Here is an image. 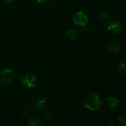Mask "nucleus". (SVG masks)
Returning <instances> with one entry per match:
<instances>
[{"mask_svg": "<svg viewBox=\"0 0 126 126\" xmlns=\"http://www.w3.org/2000/svg\"><path fill=\"white\" fill-rule=\"evenodd\" d=\"M102 101L98 94L94 92H87L83 97V105L89 111H97L100 109Z\"/></svg>", "mask_w": 126, "mask_h": 126, "instance_id": "nucleus-1", "label": "nucleus"}, {"mask_svg": "<svg viewBox=\"0 0 126 126\" xmlns=\"http://www.w3.org/2000/svg\"><path fill=\"white\" fill-rule=\"evenodd\" d=\"M15 78L14 72L10 68L3 69L0 72V86L7 87L9 86L13 81Z\"/></svg>", "mask_w": 126, "mask_h": 126, "instance_id": "nucleus-2", "label": "nucleus"}, {"mask_svg": "<svg viewBox=\"0 0 126 126\" xmlns=\"http://www.w3.org/2000/svg\"><path fill=\"white\" fill-rule=\"evenodd\" d=\"M20 82L25 87L28 89H32L36 86L38 80L35 74L26 73L21 77Z\"/></svg>", "mask_w": 126, "mask_h": 126, "instance_id": "nucleus-3", "label": "nucleus"}, {"mask_svg": "<svg viewBox=\"0 0 126 126\" xmlns=\"http://www.w3.org/2000/svg\"><path fill=\"white\" fill-rule=\"evenodd\" d=\"M74 22L78 26H85L88 22V17L83 11H78L73 17Z\"/></svg>", "mask_w": 126, "mask_h": 126, "instance_id": "nucleus-4", "label": "nucleus"}, {"mask_svg": "<svg viewBox=\"0 0 126 126\" xmlns=\"http://www.w3.org/2000/svg\"><path fill=\"white\" fill-rule=\"evenodd\" d=\"M107 30L113 35H118L123 31V24L118 21L113 20L109 22Z\"/></svg>", "mask_w": 126, "mask_h": 126, "instance_id": "nucleus-5", "label": "nucleus"}, {"mask_svg": "<svg viewBox=\"0 0 126 126\" xmlns=\"http://www.w3.org/2000/svg\"><path fill=\"white\" fill-rule=\"evenodd\" d=\"M123 44L120 41H113L108 45V51L111 52H118L123 49Z\"/></svg>", "mask_w": 126, "mask_h": 126, "instance_id": "nucleus-6", "label": "nucleus"}, {"mask_svg": "<svg viewBox=\"0 0 126 126\" xmlns=\"http://www.w3.org/2000/svg\"><path fill=\"white\" fill-rule=\"evenodd\" d=\"M104 103H105V106L109 109H114L120 104L119 100L117 99V98H115V97H105L104 99Z\"/></svg>", "mask_w": 126, "mask_h": 126, "instance_id": "nucleus-7", "label": "nucleus"}, {"mask_svg": "<svg viewBox=\"0 0 126 126\" xmlns=\"http://www.w3.org/2000/svg\"><path fill=\"white\" fill-rule=\"evenodd\" d=\"M47 106V101L43 97H39L36 100V101L33 104V109L35 111H39L43 110Z\"/></svg>", "mask_w": 126, "mask_h": 126, "instance_id": "nucleus-8", "label": "nucleus"}, {"mask_svg": "<svg viewBox=\"0 0 126 126\" xmlns=\"http://www.w3.org/2000/svg\"><path fill=\"white\" fill-rule=\"evenodd\" d=\"M78 35H79V32L75 29H70V30H67L65 32V38H68V39H70V40H75V39H76Z\"/></svg>", "mask_w": 126, "mask_h": 126, "instance_id": "nucleus-9", "label": "nucleus"}, {"mask_svg": "<svg viewBox=\"0 0 126 126\" xmlns=\"http://www.w3.org/2000/svg\"><path fill=\"white\" fill-rule=\"evenodd\" d=\"M44 125V121L38 117H33L30 119L28 126H42Z\"/></svg>", "mask_w": 126, "mask_h": 126, "instance_id": "nucleus-10", "label": "nucleus"}, {"mask_svg": "<svg viewBox=\"0 0 126 126\" xmlns=\"http://www.w3.org/2000/svg\"><path fill=\"white\" fill-rule=\"evenodd\" d=\"M119 69L122 72V74H123L126 76V61H121L120 63Z\"/></svg>", "mask_w": 126, "mask_h": 126, "instance_id": "nucleus-11", "label": "nucleus"}, {"mask_svg": "<svg viewBox=\"0 0 126 126\" xmlns=\"http://www.w3.org/2000/svg\"><path fill=\"white\" fill-rule=\"evenodd\" d=\"M117 123L120 126H126V116H120L117 119Z\"/></svg>", "mask_w": 126, "mask_h": 126, "instance_id": "nucleus-12", "label": "nucleus"}, {"mask_svg": "<svg viewBox=\"0 0 126 126\" xmlns=\"http://www.w3.org/2000/svg\"><path fill=\"white\" fill-rule=\"evenodd\" d=\"M98 16H99L101 19H102V20H105V19H107V18H109L108 13L107 12H105V11H101V12H100V13H98Z\"/></svg>", "mask_w": 126, "mask_h": 126, "instance_id": "nucleus-13", "label": "nucleus"}, {"mask_svg": "<svg viewBox=\"0 0 126 126\" xmlns=\"http://www.w3.org/2000/svg\"><path fill=\"white\" fill-rule=\"evenodd\" d=\"M53 117H54V113L52 111H48L45 114V117L47 120H50Z\"/></svg>", "mask_w": 126, "mask_h": 126, "instance_id": "nucleus-14", "label": "nucleus"}, {"mask_svg": "<svg viewBox=\"0 0 126 126\" xmlns=\"http://www.w3.org/2000/svg\"><path fill=\"white\" fill-rule=\"evenodd\" d=\"M38 3L39 4H45L49 1V0H36Z\"/></svg>", "mask_w": 126, "mask_h": 126, "instance_id": "nucleus-15", "label": "nucleus"}, {"mask_svg": "<svg viewBox=\"0 0 126 126\" xmlns=\"http://www.w3.org/2000/svg\"><path fill=\"white\" fill-rule=\"evenodd\" d=\"M5 3H8V4H10V3H11V2H13L14 0H3Z\"/></svg>", "mask_w": 126, "mask_h": 126, "instance_id": "nucleus-16", "label": "nucleus"}, {"mask_svg": "<svg viewBox=\"0 0 126 126\" xmlns=\"http://www.w3.org/2000/svg\"><path fill=\"white\" fill-rule=\"evenodd\" d=\"M124 111L126 112V103H125V104H124Z\"/></svg>", "mask_w": 126, "mask_h": 126, "instance_id": "nucleus-17", "label": "nucleus"}]
</instances>
